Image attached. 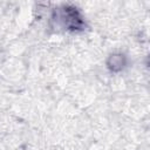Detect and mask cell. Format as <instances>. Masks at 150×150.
I'll list each match as a JSON object with an SVG mask.
<instances>
[{"label": "cell", "instance_id": "obj_1", "mask_svg": "<svg viewBox=\"0 0 150 150\" xmlns=\"http://www.w3.org/2000/svg\"><path fill=\"white\" fill-rule=\"evenodd\" d=\"M110 60H111V64H112L111 68L112 69L122 68V66H123V57L121 55H114V56L110 57Z\"/></svg>", "mask_w": 150, "mask_h": 150}]
</instances>
